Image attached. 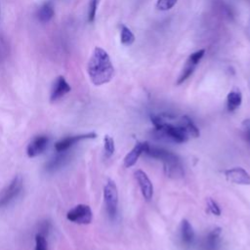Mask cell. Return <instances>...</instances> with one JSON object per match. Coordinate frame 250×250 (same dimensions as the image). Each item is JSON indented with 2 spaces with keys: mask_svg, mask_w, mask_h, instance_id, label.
Segmentation results:
<instances>
[{
  "mask_svg": "<svg viewBox=\"0 0 250 250\" xmlns=\"http://www.w3.org/2000/svg\"><path fill=\"white\" fill-rule=\"evenodd\" d=\"M87 72L95 86H102L111 81L114 76V66L104 49L95 47L88 61Z\"/></svg>",
  "mask_w": 250,
  "mask_h": 250,
  "instance_id": "6da1fadb",
  "label": "cell"
},
{
  "mask_svg": "<svg viewBox=\"0 0 250 250\" xmlns=\"http://www.w3.org/2000/svg\"><path fill=\"white\" fill-rule=\"evenodd\" d=\"M145 153L152 158L160 160L163 163L164 173L169 178L179 179L185 175L181 159L177 154L173 153L172 151L167 150L163 147L150 146L148 145Z\"/></svg>",
  "mask_w": 250,
  "mask_h": 250,
  "instance_id": "7a4b0ae2",
  "label": "cell"
},
{
  "mask_svg": "<svg viewBox=\"0 0 250 250\" xmlns=\"http://www.w3.org/2000/svg\"><path fill=\"white\" fill-rule=\"evenodd\" d=\"M104 199L108 217L114 219L117 214L118 191L117 187L112 180H108L104 188Z\"/></svg>",
  "mask_w": 250,
  "mask_h": 250,
  "instance_id": "3957f363",
  "label": "cell"
},
{
  "mask_svg": "<svg viewBox=\"0 0 250 250\" xmlns=\"http://www.w3.org/2000/svg\"><path fill=\"white\" fill-rule=\"evenodd\" d=\"M204 55H205V50L200 49V50H197V51L191 53L188 56V60L185 62V65L177 79V82H176L177 85L183 84L185 81H187L192 75V73L194 72L195 68L197 67L199 62L204 57Z\"/></svg>",
  "mask_w": 250,
  "mask_h": 250,
  "instance_id": "277c9868",
  "label": "cell"
},
{
  "mask_svg": "<svg viewBox=\"0 0 250 250\" xmlns=\"http://www.w3.org/2000/svg\"><path fill=\"white\" fill-rule=\"evenodd\" d=\"M22 188V178L16 176L11 183L0 192V207H5L10 204L21 193Z\"/></svg>",
  "mask_w": 250,
  "mask_h": 250,
  "instance_id": "5b68a950",
  "label": "cell"
},
{
  "mask_svg": "<svg viewBox=\"0 0 250 250\" xmlns=\"http://www.w3.org/2000/svg\"><path fill=\"white\" fill-rule=\"evenodd\" d=\"M66 218L68 221L76 224L88 225L92 222L93 213L90 206L86 204H78L67 212Z\"/></svg>",
  "mask_w": 250,
  "mask_h": 250,
  "instance_id": "8992f818",
  "label": "cell"
},
{
  "mask_svg": "<svg viewBox=\"0 0 250 250\" xmlns=\"http://www.w3.org/2000/svg\"><path fill=\"white\" fill-rule=\"evenodd\" d=\"M158 132L163 133L167 138H169L173 142L179 143V144L185 143L188 139V134L187 133V131L185 130V128L183 126H181V125L175 126V125L167 122L165 118H164L163 124H162L160 130H158Z\"/></svg>",
  "mask_w": 250,
  "mask_h": 250,
  "instance_id": "52a82bcc",
  "label": "cell"
},
{
  "mask_svg": "<svg viewBox=\"0 0 250 250\" xmlns=\"http://www.w3.org/2000/svg\"><path fill=\"white\" fill-rule=\"evenodd\" d=\"M97 135L95 133H87V134H82V135H75V136H68L65 137L60 141H58L55 144V149L56 151H64V150H69L75 144L83 141V140H88V139H95Z\"/></svg>",
  "mask_w": 250,
  "mask_h": 250,
  "instance_id": "ba28073f",
  "label": "cell"
},
{
  "mask_svg": "<svg viewBox=\"0 0 250 250\" xmlns=\"http://www.w3.org/2000/svg\"><path fill=\"white\" fill-rule=\"evenodd\" d=\"M49 144V138L45 135H39L34 137L26 147V153L29 157H35L43 153Z\"/></svg>",
  "mask_w": 250,
  "mask_h": 250,
  "instance_id": "9c48e42d",
  "label": "cell"
},
{
  "mask_svg": "<svg viewBox=\"0 0 250 250\" xmlns=\"http://www.w3.org/2000/svg\"><path fill=\"white\" fill-rule=\"evenodd\" d=\"M221 233L220 228L211 229L202 239L200 244V250H219L221 245Z\"/></svg>",
  "mask_w": 250,
  "mask_h": 250,
  "instance_id": "30bf717a",
  "label": "cell"
},
{
  "mask_svg": "<svg viewBox=\"0 0 250 250\" xmlns=\"http://www.w3.org/2000/svg\"><path fill=\"white\" fill-rule=\"evenodd\" d=\"M226 178L237 185H250V174L242 167H233L225 171Z\"/></svg>",
  "mask_w": 250,
  "mask_h": 250,
  "instance_id": "8fae6325",
  "label": "cell"
},
{
  "mask_svg": "<svg viewBox=\"0 0 250 250\" xmlns=\"http://www.w3.org/2000/svg\"><path fill=\"white\" fill-rule=\"evenodd\" d=\"M71 88L70 85L67 83L65 78L63 76H59L52 87L51 95H50V101L52 103L59 101L63 96H65L68 92H70Z\"/></svg>",
  "mask_w": 250,
  "mask_h": 250,
  "instance_id": "7c38bea8",
  "label": "cell"
},
{
  "mask_svg": "<svg viewBox=\"0 0 250 250\" xmlns=\"http://www.w3.org/2000/svg\"><path fill=\"white\" fill-rule=\"evenodd\" d=\"M135 178L139 184V187L145 199L150 200L153 195V186L147 175L142 170H137L135 172Z\"/></svg>",
  "mask_w": 250,
  "mask_h": 250,
  "instance_id": "4fadbf2b",
  "label": "cell"
},
{
  "mask_svg": "<svg viewBox=\"0 0 250 250\" xmlns=\"http://www.w3.org/2000/svg\"><path fill=\"white\" fill-rule=\"evenodd\" d=\"M147 142H139L135 145V146L126 154L124 158V166L127 168H130L136 164L138 161L139 157L141 156L142 153L146 152L147 146H148Z\"/></svg>",
  "mask_w": 250,
  "mask_h": 250,
  "instance_id": "5bb4252c",
  "label": "cell"
},
{
  "mask_svg": "<svg viewBox=\"0 0 250 250\" xmlns=\"http://www.w3.org/2000/svg\"><path fill=\"white\" fill-rule=\"evenodd\" d=\"M69 151L64 150V151H57V154L54 155L45 165V170L49 173L55 172L62 167H63L66 162L69 159Z\"/></svg>",
  "mask_w": 250,
  "mask_h": 250,
  "instance_id": "9a60e30c",
  "label": "cell"
},
{
  "mask_svg": "<svg viewBox=\"0 0 250 250\" xmlns=\"http://www.w3.org/2000/svg\"><path fill=\"white\" fill-rule=\"evenodd\" d=\"M181 239L186 247H190L194 242V231L189 222L184 219L181 223Z\"/></svg>",
  "mask_w": 250,
  "mask_h": 250,
  "instance_id": "2e32d148",
  "label": "cell"
},
{
  "mask_svg": "<svg viewBox=\"0 0 250 250\" xmlns=\"http://www.w3.org/2000/svg\"><path fill=\"white\" fill-rule=\"evenodd\" d=\"M55 14V9H54V4L52 1H48L44 3L37 12V18L40 22L46 23L52 20Z\"/></svg>",
  "mask_w": 250,
  "mask_h": 250,
  "instance_id": "e0dca14e",
  "label": "cell"
},
{
  "mask_svg": "<svg viewBox=\"0 0 250 250\" xmlns=\"http://www.w3.org/2000/svg\"><path fill=\"white\" fill-rule=\"evenodd\" d=\"M242 103V94L238 89L231 90L227 96V108L229 112L236 110Z\"/></svg>",
  "mask_w": 250,
  "mask_h": 250,
  "instance_id": "ac0fdd59",
  "label": "cell"
},
{
  "mask_svg": "<svg viewBox=\"0 0 250 250\" xmlns=\"http://www.w3.org/2000/svg\"><path fill=\"white\" fill-rule=\"evenodd\" d=\"M180 125L185 128V130L187 131L188 136H191L193 138L199 137V134H200L199 133V129L193 123L191 118L188 117V115H184V116L181 117V124Z\"/></svg>",
  "mask_w": 250,
  "mask_h": 250,
  "instance_id": "d6986e66",
  "label": "cell"
},
{
  "mask_svg": "<svg viewBox=\"0 0 250 250\" xmlns=\"http://www.w3.org/2000/svg\"><path fill=\"white\" fill-rule=\"evenodd\" d=\"M120 41L124 46H131L135 42L134 33L124 24H122L120 28Z\"/></svg>",
  "mask_w": 250,
  "mask_h": 250,
  "instance_id": "ffe728a7",
  "label": "cell"
},
{
  "mask_svg": "<svg viewBox=\"0 0 250 250\" xmlns=\"http://www.w3.org/2000/svg\"><path fill=\"white\" fill-rule=\"evenodd\" d=\"M104 156L106 158L111 157V155L114 153V150H115L114 141L108 135L104 136Z\"/></svg>",
  "mask_w": 250,
  "mask_h": 250,
  "instance_id": "44dd1931",
  "label": "cell"
},
{
  "mask_svg": "<svg viewBox=\"0 0 250 250\" xmlns=\"http://www.w3.org/2000/svg\"><path fill=\"white\" fill-rule=\"evenodd\" d=\"M177 2L178 0H157L155 7L158 11L166 12L171 10L177 4Z\"/></svg>",
  "mask_w": 250,
  "mask_h": 250,
  "instance_id": "7402d4cb",
  "label": "cell"
},
{
  "mask_svg": "<svg viewBox=\"0 0 250 250\" xmlns=\"http://www.w3.org/2000/svg\"><path fill=\"white\" fill-rule=\"evenodd\" d=\"M101 0H89V7H88V21L93 22L96 19L97 9Z\"/></svg>",
  "mask_w": 250,
  "mask_h": 250,
  "instance_id": "603a6c76",
  "label": "cell"
},
{
  "mask_svg": "<svg viewBox=\"0 0 250 250\" xmlns=\"http://www.w3.org/2000/svg\"><path fill=\"white\" fill-rule=\"evenodd\" d=\"M35 250H48L46 237L41 233L35 235Z\"/></svg>",
  "mask_w": 250,
  "mask_h": 250,
  "instance_id": "cb8c5ba5",
  "label": "cell"
},
{
  "mask_svg": "<svg viewBox=\"0 0 250 250\" xmlns=\"http://www.w3.org/2000/svg\"><path fill=\"white\" fill-rule=\"evenodd\" d=\"M207 206H208L209 211H210L213 215H216V216L221 215V209H220L219 205H218L217 202L214 201L212 198H208V200H207Z\"/></svg>",
  "mask_w": 250,
  "mask_h": 250,
  "instance_id": "d4e9b609",
  "label": "cell"
},
{
  "mask_svg": "<svg viewBox=\"0 0 250 250\" xmlns=\"http://www.w3.org/2000/svg\"><path fill=\"white\" fill-rule=\"evenodd\" d=\"M242 129H243L245 139L250 144V119H245L242 122Z\"/></svg>",
  "mask_w": 250,
  "mask_h": 250,
  "instance_id": "484cf974",
  "label": "cell"
}]
</instances>
